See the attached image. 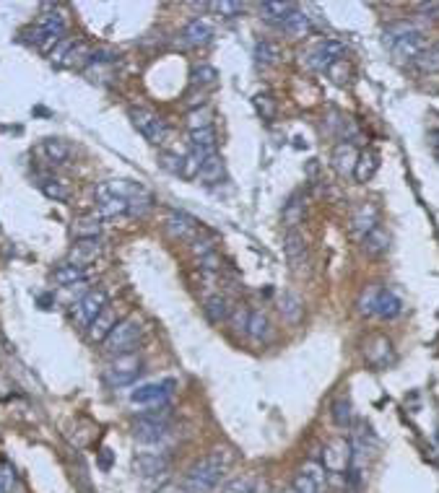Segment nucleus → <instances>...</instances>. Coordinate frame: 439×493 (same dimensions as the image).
<instances>
[{
    "label": "nucleus",
    "mask_w": 439,
    "mask_h": 493,
    "mask_svg": "<svg viewBox=\"0 0 439 493\" xmlns=\"http://www.w3.org/2000/svg\"><path fill=\"white\" fill-rule=\"evenodd\" d=\"M231 459H234L231 457V449H226V447H218V449L208 452L206 457L198 459V462L185 472L182 486L188 488L190 493L216 491V486L221 483V478L226 475V470H229Z\"/></svg>",
    "instance_id": "obj_1"
},
{
    "label": "nucleus",
    "mask_w": 439,
    "mask_h": 493,
    "mask_svg": "<svg viewBox=\"0 0 439 493\" xmlns=\"http://www.w3.org/2000/svg\"><path fill=\"white\" fill-rule=\"evenodd\" d=\"M208 8H213L216 14L226 16V19H234V16H239L242 11H245V6H242V3H237V0H221V3H211Z\"/></svg>",
    "instance_id": "obj_44"
},
{
    "label": "nucleus",
    "mask_w": 439,
    "mask_h": 493,
    "mask_svg": "<svg viewBox=\"0 0 439 493\" xmlns=\"http://www.w3.org/2000/svg\"><path fill=\"white\" fill-rule=\"evenodd\" d=\"M283 252H286V260L294 265V270H299V265L307 263V242L299 231H286L283 236Z\"/></svg>",
    "instance_id": "obj_24"
},
{
    "label": "nucleus",
    "mask_w": 439,
    "mask_h": 493,
    "mask_svg": "<svg viewBox=\"0 0 439 493\" xmlns=\"http://www.w3.org/2000/svg\"><path fill=\"white\" fill-rule=\"evenodd\" d=\"M276 60H278V47H276L273 42H258L255 44V63L263 65V68H268V65H273Z\"/></svg>",
    "instance_id": "obj_39"
},
{
    "label": "nucleus",
    "mask_w": 439,
    "mask_h": 493,
    "mask_svg": "<svg viewBox=\"0 0 439 493\" xmlns=\"http://www.w3.org/2000/svg\"><path fill=\"white\" fill-rule=\"evenodd\" d=\"M36 153H39L47 164L63 166L71 161L76 151H73V146L68 143V141H63V138H44L42 143H39V148H36Z\"/></svg>",
    "instance_id": "obj_13"
},
{
    "label": "nucleus",
    "mask_w": 439,
    "mask_h": 493,
    "mask_svg": "<svg viewBox=\"0 0 439 493\" xmlns=\"http://www.w3.org/2000/svg\"><path fill=\"white\" fill-rule=\"evenodd\" d=\"M296 493H323L325 491V467L317 462H307L294 478Z\"/></svg>",
    "instance_id": "obj_12"
},
{
    "label": "nucleus",
    "mask_w": 439,
    "mask_h": 493,
    "mask_svg": "<svg viewBox=\"0 0 439 493\" xmlns=\"http://www.w3.org/2000/svg\"><path fill=\"white\" fill-rule=\"evenodd\" d=\"M99 464H101V470H109V467H112V452H109V449H101Z\"/></svg>",
    "instance_id": "obj_54"
},
{
    "label": "nucleus",
    "mask_w": 439,
    "mask_h": 493,
    "mask_svg": "<svg viewBox=\"0 0 439 493\" xmlns=\"http://www.w3.org/2000/svg\"><path fill=\"white\" fill-rule=\"evenodd\" d=\"M73 234H76V239H96V236L101 234L99 213L79 215V218L73 221Z\"/></svg>",
    "instance_id": "obj_33"
},
{
    "label": "nucleus",
    "mask_w": 439,
    "mask_h": 493,
    "mask_svg": "<svg viewBox=\"0 0 439 493\" xmlns=\"http://www.w3.org/2000/svg\"><path fill=\"white\" fill-rule=\"evenodd\" d=\"M283 493H296V488H291V491H283Z\"/></svg>",
    "instance_id": "obj_56"
},
{
    "label": "nucleus",
    "mask_w": 439,
    "mask_h": 493,
    "mask_svg": "<svg viewBox=\"0 0 439 493\" xmlns=\"http://www.w3.org/2000/svg\"><path fill=\"white\" fill-rule=\"evenodd\" d=\"M302 312H304V307H302V301H299V296H294V293H283V299H281V315L286 317L288 322H299Z\"/></svg>",
    "instance_id": "obj_40"
},
{
    "label": "nucleus",
    "mask_w": 439,
    "mask_h": 493,
    "mask_svg": "<svg viewBox=\"0 0 439 493\" xmlns=\"http://www.w3.org/2000/svg\"><path fill=\"white\" fill-rule=\"evenodd\" d=\"M291 11H296L294 3H278V0H266V3H260V14L266 16L268 21H283Z\"/></svg>",
    "instance_id": "obj_36"
},
{
    "label": "nucleus",
    "mask_w": 439,
    "mask_h": 493,
    "mask_svg": "<svg viewBox=\"0 0 439 493\" xmlns=\"http://www.w3.org/2000/svg\"><path fill=\"white\" fill-rule=\"evenodd\" d=\"M73 42H76V39H60V42L55 44V50H52V55H50L52 63H55V65H63V58L68 55V50L73 47Z\"/></svg>",
    "instance_id": "obj_51"
},
{
    "label": "nucleus",
    "mask_w": 439,
    "mask_h": 493,
    "mask_svg": "<svg viewBox=\"0 0 439 493\" xmlns=\"http://www.w3.org/2000/svg\"><path fill=\"white\" fill-rule=\"evenodd\" d=\"M218 81V71L213 65H198L193 71V83H201V86H213Z\"/></svg>",
    "instance_id": "obj_43"
},
{
    "label": "nucleus",
    "mask_w": 439,
    "mask_h": 493,
    "mask_svg": "<svg viewBox=\"0 0 439 493\" xmlns=\"http://www.w3.org/2000/svg\"><path fill=\"white\" fill-rule=\"evenodd\" d=\"M99 255H101V244L96 239H79V242L73 244L71 255H68V263L91 268V263H96Z\"/></svg>",
    "instance_id": "obj_21"
},
{
    "label": "nucleus",
    "mask_w": 439,
    "mask_h": 493,
    "mask_svg": "<svg viewBox=\"0 0 439 493\" xmlns=\"http://www.w3.org/2000/svg\"><path fill=\"white\" fill-rule=\"evenodd\" d=\"M91 60V50H89L86 42H73V47L68 50V55L63 58L65 68H73V65H81V63H89Z\"/></svg>",
    "instance_id": "obj_38"
},
{
    "label": "nucleus",
    "mask_w": 439,
    "mask_h": 493,
    "mask_svg": "<svg viewBox=\"0 0 439 493\" xmlns=\"http://www.w3.org/2000/svg\"><path fill=\"white\" fill-rule=\"evenodd\" d=\"M65 34V16L60 11H44L36 16V21L31 24L29 39L36 44H58Z\"/></svg>",
    "instance_id": "obj_4"
},
{
    "label": "nucleus",
    "mask_w": 439,
    "mask_h": 493,
    "mask_svg": "<svg viewBox=\"0 0 439 493\" xmlns=\"http://www.w3.org/2000/svg\"><path fill=\"white\" fill-rule=\"evenodd\" d=\"M231 304L226 296H221V293H213V296H208L206 299V317H208L213 325H221V322H226L231 317Z\"/></svg>",
    "instance_id": "obj_31"
},
{
    "label": "nucleus",
    "mask_w": 439,
    "mask_h": 493,
    "mask_svg": "<svg viewBox=\"0 0 439 493\" xmlns=\"http://www.w3.org/2000/svg\"><path fill=\"white\" fill-rule=\"evenodd\" d=\"M416 8L421 14H429L432 19H439V3H418Z\"/></svg>",
    "instance_id": "obj_53"
},
{
    "label": "nucleus",
    "mask_w": 439,
    "mask_h": 493,
    "mask_svg": "<svg viewBox=\"0 0 439 493\" xmlns=\"http://www.w3.org/2000/svg\"><path fill=\"white\" fill-rule=\"evenodd\" d=\"M426 47H429V42H426L424 31L413 29V31H408V34L400 36L390 50H393V55H395L398 60H408V63H413V60H416Z\"/></svg>",
    "instance_id": "obj_11"
},
{
    "label": "nucleus",
    "mask_w": 439,
    "mask_h": 493,
    "mask_svg": "<svg viewBox=\"0 0 439 493\" xmlns=\"http://www.w3.org/2000/svg\"><path fill=\"white\" fill-rule=\"evenodd\" d=\"M223 174H226V169H223V161L218 153L206 156L201 164H198V177H201L206 185H218L223 179Z\"/></svg>",
    "instance_id": "obj_30"
},
{
    "label": "nucleus",
    "mask_w": 439,
    "mask_h": 493,
    "mask_svg": "<svg viewBox=\"0 0 439 493\" xmlns=\"http://www.w3.org/2000/svg\"><path fill=\"white\" fill-rule=\"evenodd\" d=\"M14 483H16V472L11 467H0V493H11L14 491Z\"/></svg>",
    "instance_id": "obj_52"
},
{
    "label": "nucleus",
    "mask_w": 439,
    "mask_h": 493,
    "mask_svg": "<svg viewBox=\"0 0 439 493\" xmlns=\"http://www.w3.org/2000/svg\"><path fill=\"white\" fill-rule=\"evenodd\" d=\"M166 231L174 236V239H182V242H198L201 239L203 226L195 218H190L188 213H180V210H172L166 215Z\"/></svg>",
    "instance_id": "obj_10"
},
{
    "label": "nucleus",
    "mask_w": 439,
    "mask_h": 493,
    "mask_svg": "<svg viewBox=\"0 0 439 493\" xmlns=\"http://www.w3.org/2000/svg\"><path fill=\"white\" fill-rule=\"evenodd\" d=\"M247 335H250L255 343H263V340L271 335V320H268L266 312H250V320H247Z\"/></svg>",
    "instance_id": "obj_35"
},
{
    "label": "nucleus",
    "mask_w": 439,
    "mask_h": 493,
    "mask_svg": "<svg viewBox=\"0 0 439 493\" xmlns=\"http://www.w3.org/2000/svg\"><path fill=\"white\" fill-rule=\"evenodd\" d=\"M174 387H177L174 379L148 382V385H141L130 392V402H136V405H158V402H166L172 397Z\"/></svg>",
    "instance_id": "obj_9"
},
{
    "label": "nucleus",
    "mask_w": 439,
    "mask_h": 493,
    "mask_svg": "<svg viewBox=\"0 0 439 493\" xmlns=\"http://www.w3.org/2000/svg\"><path fill=\"white\" fill-rule=\"evenodd\" d=\"M361 247H364V252L367 255H372V258H377V255H385V252L390 250V234L382 226H375V229L369 231L364 239H361Z\"/></svg>",
    "instance_id": "obj_32"
},
{
    "label": "nucleus",
    "mask_w": 439,
    "mask_h": 493,
    "mask_svg": "<svg viewBox=\"0 0 439 493\" xmlns=\"http://www.w3.org/2000/svg\"><path fill=\"white\" fill-rule=\"evenodd\" d=\"M133 470L141 475V478H158L169 470V459L164 454H138L133 459Z\"/></svg>",
    "instance_id": "obj_20"
},
{
    "label": "nucleus",
    "mask_w": 439,
    "mask_h": 493,
    "mask_svg": "<svg viewBox=\"0 0 439 493\" xmlns=\"http://www.w3.org/2000/svg\"><path fill=\"white\" fill-rule=\"evenodd\" d=\"M143 372V361L136 353H125V356H117L112 364L104 369V382L109 387H128L133 385Z\"/></svg>",
    "instance_id": "obj_5"
},
{
    "label": "nucleus",
    "mask_w": 439,
    "mask_h": 493,
    "mask_svg": "<svg viewBox=\"0 0 439 493\" xmlns=\"http://www.w3.org/2000/svg\"><path fill=\"white\" fill-rule=\"evenodd\" d=\"M213 24L208 21V19H193V21L185 26V39H188V44H193V47H206V44L213 42Z\"/></svg>",
    "instance_id": "obj_22"
},
{
    "label": "nucleus",
    "mask_w": 439,
    "mask_h": 493,
    "mask_svg": "<svg viewBox=\"0 0 439 493\" xmlns=\"http://www.w3.org/2000/svg\"><path fill=\"white\" fill-rule=\"evenodd\" d=\"M166 431H169V423L148 421V418H141V421L133 426V436L143 444H151V442H158V439H164Z\"/></svg>",
    "instance_id": "obj_25"
},
{
    "label": "nucleus",
    "mask_w": 439,
    "mask_h": 493,
    "mask_svg": "<svg viewBox=\"0 0 439 493\" xmlns=\"http://www.w3.org/2000/svg\"><path fill=\"white\" fill-rule=\"evenodd\" d=\"M39 187H42V193L47 195L50 200L65 203L68 198H71V190H68V185H63V182H58V179H44Z\"/></svg>",
    "instance_id": "obj_41"
},
{
    "label": "nucleus",
    "mask_w": 439,
    "mask_h": 493,
    "mask_svg": "<svg viewBox=\"0 0 439 493\" xmlns=\"http://www.w3.org/2000/svg\"><path fill=\"white\" fill-rule=\"evenodd\" d=\"M364 353H367L369 364L377 366V369L388 366L393 361V345H390L388 337H372L367 343V348H364Z\"/></svg>",
    "instance_id": "obj_26"
},
{
    "label": "nucleus",
    "mask_w": 439,
    "mask_h": 493,
    "mask_svg": "<svg viewBox=\"0 0 439 493\" xmlns=\"http://www.w3.org/2000/svg\"><path fill=\"white\" fill-rule=\"evenodd\" d=\"M413 68H416L421 76H434V73H439V44H429V47L413 60Z\"/></svg>",
    "instance_id": "obj_34"
},
{
    "label": "nucleus",
    "mask_w": 439,
    "mask_h": 493,
    "mask_svg": "<svg viewBox=\"0 0 439 493\" xmlns=\"http://www.w3.org/2000/svg\"><path fill=\"white\" fill-rule=\"evenodd\" d=\"M221 493H255V480L252 478H234L221 488Z\"/></svg>",
    "instance_id": "obj_45"
},
{
    "label": "nucleus",
    "mask_w": 439,
    "mask_h": 493,
    "mask_svg": "<svg viewBox=\"0 0 439 493\" xmlns=\"http://www.w3.org/2000/svg\"><path fill=\"white\" fill-rule=\"evenodd\" d=\"M96 203L107 200V198H120V200H128L133 205V215L143 213L146 208H151V195L141 182H133V179H104L94 187Z\"/></svg>",
    "instance_id": "obj_2"
},
{
    "label": "nucleus",
    "mask_w": 439,
    "mask_h": 493,
    "mask_svg": "<svg viewBox=\"0 0 439 493\" xmlns=\"http://www.w3.org/2000/svg\"><path fill=\"white\" fill-rule=\"evenodd\" d=\"M107 307H109L107 293L101 291V288H94V291H89L84 299L76 301V307H73V320L79 322V325H84V327H89Z\"/></svg>",
    "instance_id": "obj_8"
},
{
    "label": "nucleus",
    "mask_w": 439,
    "mask_h": 493,
    "mask_svg": "<svg viewBox=\"0 0 439 493\" xmlns=\"http://www.w3.org/2000/svg\"><path fill=\"white\" fill-rule=\"evenodd\" d=\"M377 169H380V153L372 148L361 151L359 161H356V169H353V179H356V182H369V179L375 177Z\"/></svg>",
    "instance_id": "obj_29"
},
{
    "label": "nucleus",
    "mask_w": 439,
    "mask_h": 493,
    "mask_svg": "<svg viewBox=\"0 0 439 493\" xmlns=\"http://www.w3.org/2000/svg\"><path fill=\"white\" fill-rule=\"evenodd\" d=\"M201 128H213V125H211L208 109H201V112H193V115H190V130H201Z\"/></svg>",
    "instance_id": "obj_50"
},
{
    "label": "nucleus",
    "mask_w": 439,
    "mask_h": 493,
    "mask_svg": "<svg viewBox=\"0 0 439 493\" xmlns=\"http://www.w3.org/2000/svg\"><path fill=\"white\" fill-rule=\"evenodd\" d=\"M143 335V325L136 315L125 317L115 325V330L107 335L104 340V348L112 353V356H125V353H136V345Z\"/></svg>",
    "instance_id": "obj_3"
},
{
    "label": "nucleus",
    "mask_w": 439,
    "mask_h": 493,
    "mask_svg": "<svg viewBox=\"0 0 439 493\" xmlns=\"http://www.w3.org/2000/svg\"><path fill=\"white\" fill-rule=\"evenodd\" d=\"M304 215H307V203H304L302 193H294L286 203H283V213H281L283 226H286L288 231H296V226L304 223Z\"/></svg>",
    "instance_id": "obj_23"
},
{
    "label": "nucleus",
    "mask_w": 439,
    "mask_h": 493,
    "mask_svg": "<svg viewBox=\"0 0 439 493\" xmlns=\"http://www.w3.org/2000/svg\"><path fill=\"white\" fill-rule=\"evenodd\" d=\"M94 275L91 268H84V265H73V263H63L60 268H55L52 273V283L58 286H76V283H84Z\"/></svg>",
    "instance_id": "obj_18"
},
{
    "label": "nucleus",
    "mask_w": 439,
    "mask_h": 493,
    "mask_svg": "<svg viewBox=\"0 0 439 493\" xmlns=\"http://www.w3.org/2000/svg\"><path fill=\"white\" fill-rule=\"evenodd\" d=\"M434 156L439 161V133H434Z\"/></svg>",
    "instance_id": "obj_55"
},
{
    "label": "nucleus",
    "mask_w": 439,
    "mask_h": 493,
    "mask_svg": "<svg viewBox=\"0 0 439 493\" xmlns=\"http://www.w3.org/2000/svg\"><path fill=\"white\" fill-rule=\"evenodd\" d=\"M231 325H234V330H239V332H247V320H250V309L245 307V304H239V307L231 309Z\"/></svg>",
    "instance_id": "obj_46"
},
{
    "label": "nucleus",
    "mask_w": 439,
    "mask_h": 493,
    "mask_svg": "<svg viewBox=\"0 0 439 493\" xmlns=\"http://www.w3.org/2000/svg\"><path fill=\"white\" fill-rule=\"evenodd\" d=\"M161 164H164L169 172L182 174V177H185V164H188V161H185L182 156H174V153H161Z\"/></svg>",
    "instance_id": "obj_48"
},
{
    "label": "nucleus",
    "mask_w": 439,
    "mask_h": 493,
    "mask_svg": "<svg viewBox=\"0 0 439 493\" xmlns=\"http://www.w3.org/2000/svg\"><path fill=\"white\" fill-rule=\"evenodd\" d=\"M198 268H201L203 273H208V275H213V273L221 270V258L216 255V250L208 252V255H203V258L198 260Z\"/></svg>",
    "instance_id": "obj_47"
},
{
    "label": "nucleus",
    "mask_w": 439,
    "mask_h": 493,
    "mask_svg": "<svg viewBox=\"0 0 439 493\" xmlns=\"http://www.w3.org/2000/svg\"><path fill=\"white\" fill-rule=\"evenodd\" d=\"M375 296H377V288H367V291L361 293V299H359L361 315H372V312H375Z\"/></svg>",
    "instance_id": "obj_49"
},
{
    "label": "nucleus",
    "mask_w": 439,
    "mask_h": 493,
    "mask_svg": "<svg viewBox=\"0 0 439 493\" xmlns=\"http://www.w3.org/2000/svg\"><path fill=\"white\" fill-rule=\"evenodd\" d=\"M281 29H283V34H288L291 39H304V36L310 34V29H312L310 16L302 14V11L296 8V11H291V14H288L286 19L281 21Z\"/></svg>",
    "instance_id": "obj_27"
},
{
    "label": "nucleus",
    "mask_w": 439,
    "mask_h": 493,
    "mask_svg": "<svg viewBox=\"0 0 439 493\" xmlns=\"http://www.w3.org/2000/svg\"><path fill=\"white\" fill-rule=\"evenodd\" d=\"M216 146H218V141H216V130L213 128L190 130V153L198 158V164H201L206 156L218 153Z\"/></svg>",
    "instance_id": "obj_15"
},
{
    "label": "nucleus",
    "mask_w": 439,
    "mask_h": 493,
    "mask_svg": "<svg viewBox=\"0 0 439 493\" xmlns=\"http://www.w3.org/2000/svg\"><path fill=\"white\" fill-rule=\"evenodd\" d=\"M351 444L348 442H333L328 449H325V457H323V467L328 472H343L348 470V464H351Z\"/></svg>",
    "instance_id": "obj_16"
},
{
    "label": "nucleus",
    "mask_w": 439,
    "mask_h": 493,
    "mask_svg": "<svg viewBox=\"0 0 439 493\" xmlns=\"http://www.w3.org/2000/svg\"><path fill=\"white\" fill-rule=\"evenodd\" d=\"M117 315H115V309H104L99 317H96L91 325H89V337L94 340V343H99V340H107V335L115 330V325H117Z\"/></svg>",
    "instance_id": "obj_28"
},
{
    "label": "nucleus",
    "mask_w": 439,
    "mask_h": 493,
    "mask_svg": "<svg viewBox=\"0 0 439 493\" xmlns=\"http://www.w3.org/2000/svg\"><path fill=\"white\" fill-rule=\"evenodd\" d=\"M343 55H345V47L338 39H320L315 47L307 50L304 65H307L310 71H328V68H333L338 60H343Z\"/></svg>",
    "instance_id": "obj_7"
},
{
    "label": "nucleus",
    "mask_w": 439,
    "mask_h": 493,
    "mask_svg": "<svg viewBox=\"0 0 439 493\" xmlns=\"http://www.w3.org/2000/svg\"><path fill=\"white\" fill-rule=\"evenodd\" d=\"M333 169L340 174V177H348V174H353V169H356V161H359V151H356V146L353 143H338L335 148H333Z\"/></svg>",
    "instance_id": "obj_19"
},
{
    "label": "nucleus",
    "mask_w": 439,
    "mask_h": 493,
    "mask_svg": "<svg viewBox=\"0 0 439 493\" xmlns=\"http://www.w3.org/2000/svg\"><path fill=\"white\" fill-rule=\"evenodd\" d=\"M333 421H335V426H340V429H348L353 423V407L351 402L345 400V397H340V400L333 402Z\"/></svg>",
    "instance_id": "obj_37"
},
{
    "label": "nucleus",
    "mask_w": 439,
    "mask_h": 493,
    "mask_svg": "<svg viewBox=\"0 0 439 493\" xmlns=\"http://www.w3.org/2000/svg\"><path fill=\"white\" fill-rule=\"evenodd\" d=\"M252 104H255V109H258V115L263 117V120H273L276 117V99L271 93H258V96L252 99Z\"/></svg>",
    "instance_id": "obj_42"
},
{
    "label": "nucleus",
    "mask_w": 439,
    "mask_h": 493,
    "mask_svg": "<svg viewBox=\"0 0 439 493\" xmlns=\"http://www.w3.org/2000/svg\"><path fill=\"white\" fill-rule=\"evenodd\" d=\"M130 122H133V128L141 133V136L148 141V143L153 146H161L166 141V136H169V128H166V122L161 120L158 115H153L151 109H143V107H133L130 109Z\"/></svg>",
    "instance_id": "obj_6"
},
{
    "label": "nucleus",
    "mask_w": 439,
    "mask_h": 493,
    "mask_svg": "<svg viewBox=\"0 0 439 493\" xmlns=\"http://www.w3.org/2000/svg\"><path fill=\"white\" fill-rule=\"evenodd\" d=\"M400 312H403V301H400V296H398L395 291H390V288H377L375 312H372V315L382 317V320H395Z\"/></svg>",
    "instance_id": "obj_17"
},
{
    "label": "nucleus",
    "mask_w": 439,
    "mask_h": 493,
    "mask_svg": "<svg viewBox=\"0 0 439 493\" xmlns=\"http://www.w3.org/2000/svg\"><path fill=\"white\" fill-rule=\"evenodd\" d=\"M375 226H380V223H377V205H372V203H359V205L353 208L348 229H351V234L356 236V239H364Z\"/></svg>",
    "instance_id": "obj_14"
}]
</instances>
